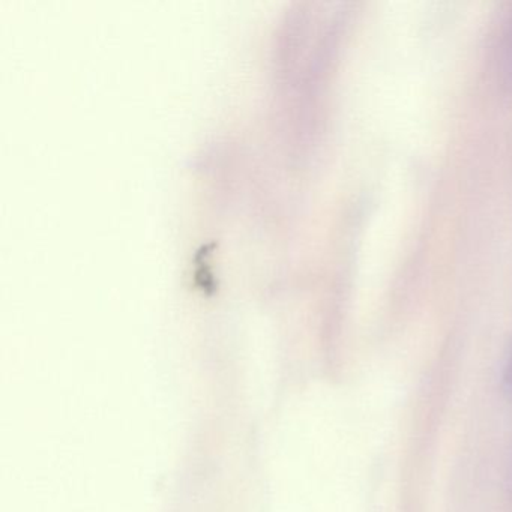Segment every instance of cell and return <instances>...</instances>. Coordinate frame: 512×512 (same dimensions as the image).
I'll use <instances>...</instances> for the list:
<instances>
[{
  "label": "cell",
  "mask_w": 512,
  "mask_h": 512,
  "mask_svg": "<svg viewBox=\"0 0 512 512\" xmlns=\"http://www.w3.org/2000/svg\"><path fill=\"white\" fill-rule=\"evenodd\" d=\"M506 383H508L509 388L512 389V359L509 362L508 370H506Z\"/></svg>",
  "instance_id": "cell-1"
}]
</instances>
